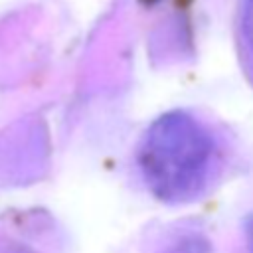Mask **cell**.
I'll use <instances>...</instances> for the list:
<instances>
[{
  "label": "cell",
  "mask_w": 253,
  "mask_h": 253,
  "mask_svg": "<svg viewBox=\"0 0 253 253\" xmlns=\"http://www.w3.org/2000/svg\"><path fill=\"white\" fill-rule=\"evenodd\" d=\"M136 164L146 188L158 200L184 204L208 192L221 174L223 142L204 119L172 111L146 128Z\"/></svg>",
  "instance_id": "obj_1"
},
{
  "label": "cell",
  "mask_w": 253,
  "mask_h": 253,
  "mask_svg": "<svg viewBox=\"0 0 253 253\" xmlns=\"http://www.w3.org/2000/svg\"><path fill=\"white\" fill-rule=\"evenodd\" d=\"M235 38L241 67L253 83V0H241L239 4Z\"/></svg>",
  "instance_id": "obj_2"
},
{
  "label": "cell",
  "mask_w": 253,
  "mask_h": 253,
  "mask_svg": "<svg viewBox=\"0 0 253 253\" xmlns=\"http://www.w3.org/2000/svg\"><path fill=\"white\" fill-rule=\"evenodd\" d=\"M245 235H247V247L253 253V215H249L245 221Z\"/></svg>",
  "instance_id": "obj_3"
}]
</instances>
